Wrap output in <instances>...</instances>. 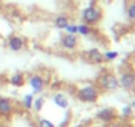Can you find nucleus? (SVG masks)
<instances>
[{"label": "nucleus", "mask_w": 135, "mask_h": 127, "mask_svg": "<svg viewBox=\"0 0 135 127\" xmlns=\"http://www.w3.org/2000/svg\"><path fill=\"white\" fill-rule=\"evenodd\" d=\"M76 96L83 102H96L98 100L100 92H98V89L94 85L88 84V85H83L81 88H79Z\"/></svg>", "instance_id": "nucleus-1"}, {"label": "nucleus", "mask_w": 135, "mask_h": 127, "mask_svg": "<svg viewBox=\"0 0 135 127\" xmlns=\"http://www.w3.org/2000/svg\"><path fill=\"white\" fill-rule=\"evenodd\" d=\"M102 17V12L98 7L96 5H90L87 7L85 9H83L81 12V20L84 21V24L87 25H94L97 24Z\"/></svg>", "instance_id": "nucleus-2"}, {"label": "nucleus", "mask_w": 135, "mask_h": 127, "mask_svg": "<svg viewBox=\"0 0 135 127\" xmlns=\"http://www.w3.org/2000/svg\"><path fill=\"white\" fill-rule=\"evenodd\" d=\"M98 84L104 90H117L119 88V80L113 74H105L100 77Z\"/></svg>", "instance_id": "nucleus-3"}, {"label": "nucleus", "mask_w": 135, "mask_h": 127, "mask_svg": "<svg viewBox=\"0 0 135 127\" xmlns=\"http://www.w3.org/2000/svg\"><path fill=\"white\" fill-rule=\"evenodd\" d=\"M119 86L125 88L126 90H135V72L134 71H125L119 76Z\"/></svg>", "instance_id": "nucleus-4"}, {"label": "nucleus", "mask_w": 135, "mask_h": 127, "mask_svg": "<svg viewBox=\"0 0 135 127\" xmlns=\"http://www.w3.org/2000/svg\"><path fill=\"white\" fill-rule=\"evenodd\" d=\"M13 102L11 98L0 96V117H9L13 113Z\"/></svg>", "instance_id": "nucleus-5"}, {"label": "nucleus", "mask_w": 135, "mask_h": 127, "mask_svg": "<svg viewBox=\"0 0 135 127\" xmlns=\"http://www.w3.org/2000/svg\"><path fill=\"white\" fill-rule=\"evenodd\" d=\"M78 43H79V40H78L76 34H68L67 33L62 37V46L66 50H75L78 47Z\"/></svg>", "instance_id": "nucleus-6"}, {"label": "nucleus", "mask_w": 135, "mask_h": 127, "mask_svg": "<svg viewBox=\"0 0 135 127\" xmlns=\"http://www.w3.org/2000/svg\"><path fill=\"white\" fill-rule=\"evenodd\" d=\"M29 85L33 89V93H41L45 88V80L40 75H33L29 79Z\"/></svg>", "instance_id": "nucleus-7"}, {"label": "nucleus", "mask_w": 135, "mask_h": 127, "mask_svg": "<svg viewBox=\"0 0 135 127\" xmlns=\"http://www.w3.org/2000/svg\"><path fill=\"white\" fill-rule=\"evenodd\" d=\"M24 40L21 38V37H18V36H12V37H9V40H8V48L11 50V51H13V52H18V51H21L22 48H24Z\"/></svg>", "instance_id": "nucleus-8"}, {"label": "nucleus", "mask_w": 135, "mask_h": 127, "mask_svg": "<svg viewBox=\"0 0 135 127\" xmlns=\"http://www.w3.org/2000/svg\"><path fill=\"white\" fill-rule=\"evenodd\" d=\"M97 118L102 122H112L115 118V110L112 108H104L97 113Z\"/></svg>", "instance_id": "nucleus-9"}, {"label": "nucleus", "mask_w": 135, "mask_h": 127, "mask_svg": "<svg viewBox=\"0 0 135 127\" xmlns=\"http://www.w3.org/2000/svg\"><path fill=\"white\" fill-rule=\"evenodd\" d=\"M52 101H54V104L58 106V108H60V109H67L68 108V100L66 98V96L64 94H62V93H56L54 97H52Z\"/></svg>", "instance_id": "nucleus-10"}, {"label": "nucleus", "mask_w": 135, "mask_h": 127, "mask_svg": "<svg viewBox=\"0 0 135 127\" xmlns=\"http://www.w3.org/2000/svg\"><path fill=\"white\" fill-rule=\"evenodd\" d=\"M9 83L13 85V86H22V85L25 84V77H24V75L22 74H20V72H16V74H13L11 77H9Z\"/></svg>", "instance_id": "nucleus-11"}, {"label": "nucleus", "mask_w": 135, "mask_h": 127, "mask_svg": "<svg viewBox=\"0 0 135 127\" xmlns=\"http://www.w3.org/2000/svg\"><path fill=\"white\" fill-rule=\"evenodd\" d=\"M88 55L92 59V62H94V63H102L104 62V54H101L98 48H90L88 51Z\"/></svg>", "instance_id": "nucleus-12"}, {"label": "nucleus", "mask_w": 135, "mask_h": 127, "mask_svg": "<svg viewBox=\"0 0 135 127\" xmlns=\"http://www.w3.org/2000/svg\"><path fill=\"white\" fill-rule=\"evenodd\" d=\"M54 24H55V26H56L58 29H63V30H64V28L70 24V21H68V17H67V16H64V14H59V16L55 17Z\"/></svg>", "instance_id": "nucleus-13"}, {"label": "nucleus", "mask_w": 135, "mask_h": 127, "mask_svg": "<svg viewBox=\"0 0 135 127\" xmlns=\"http://www.w3.org/2000/svg\"><path fill=\"white\" fill-rule=\"evenodd\" d=\"M33 101H34V96L33 93H29V94H25L24 97V101H22V106L25 110H30L33 108Z\"/></svg>", "instance_id": "nucleus-14"}, {"label": "nucleus", "mask_w": 135, "mask_h": 127, "mask_svg": "<svg viewBox=\"0 0 135 127\" xmlns=\"http://www.w3.org/2000/svg\"><path fill=\"white\" fill-rule=\"evenodd\" d=\"M90 33H92V28L87 24H80L78 25V34L80 36H84V37H88Z\"/></svg>", "instance_id": "nucleus-15"}, {"label": "nucleus", "mask_w": 135, "mask_h": 127, "mask_svg": "<svg viewBox=\"0 0 135 127\" xmlns=\"http://www.w3.org/2000/svg\"><path fill=\"white\" fill-rule=\"evenodd\" d=\"M45 97H38V98H34V101H33V108L32 109H34L36 111H41L42 110V108H44V105H45Z\"/></svg>", "instance_id": "nucleus-16"}, {"label": "nucleus", "mask_w": 135, "mask_h": 127, "mask_svg": "<svg viewBox=\"0 0 135 127\" xmlns=\"http://www.w3.org/2000/svg\"><path fill=\"white\" fill-rule=\"evenodd\" d=\"M127 17L129 20L135 21V1H131L127 7Z\"/></svg>", "instance_id": "nucleus-17"}, {"label": "nucleus", "mask_w": 135, "mask_h": 127, "mask_svg": "<svg viewBox=\"0 0 135 127\" xmlns=\"http://www.w3.org/2000/svg\"><path fill=\"white\" fill-rule=\"evenodd\" d=\"M118 58V52L117 51H108L104 54V60H114Z\"/></svg>", "instance_id": "nucleus-18"}, {"label": "nucleus", "mask_w": 135, "mask_h": 127, "mask_svg": "<svg viewBox=\"0 0 135 127\" xmlns=\"http://www.w3.org/2000/svg\"><path fill=\"white\" fill-rule=\"evenodd\" d=\"M38 127H55V125L51 121L46 119V118H41L38 121Z\"/></svg>", "instance_id": "nucleus-19"}, {"label": "nucleus", "mask_w": 135, "mask_h": 127, "mask_svg": "<svg viewBox=\"0 0 135 127\" xmlns=\"http://www.w3.org/2000/svg\"><path fill=\"white\" fill-rule=\"evenodd\" d=\"M64 30H66L68 34H78V25H75V24H68V25L64 28Z\"/></svg>", "instance_id": "nucleus-20"}, {"label": "nucleus", "mask_w": 135, "mask_h": 127, "mask_svg": "<svg viewBox=\"0 0 135 127\" xmlns=\"http://www.w3.org/2000/svg\"><path fill=\"white\" fill-rule=\"evenodd\" d=\"M133 110H134V109H133L131 106H129V105L123 106V108H122V114H123V117H129V115H131Z\"/></svg>", "instance_id": "nucleus-21"}, {"label": "nucleus", "mask_w": 135, "mask_h": 127, "mask_svg": "<svg viewBox=\"0 0 135 127\" xmlns=\"http://www.w3.org/2000/svg\"><path fill=\"white\" fill-rule=\"evenodd\" d=\"M131 108H133V109H135V101H134V102H133V105H131Z\"/></svg>", "instance_id": "nucleus-22"}]
</instances>
